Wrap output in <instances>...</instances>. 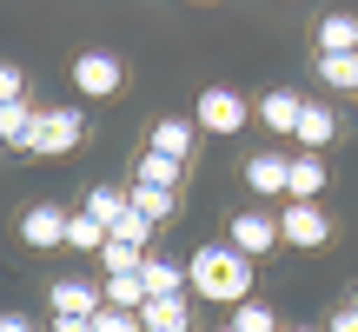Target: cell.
<instances>
[{
	"instance_id": "cell-10",
	"label": "cell",
	"mask_w": 358,
	"mask_h": 332,
	"mask_svg": "<svg viewBox=\"0 0 358 332\" xmlns=\"http://www.w3.org/2000/svg\"><path fill=\"white\" fill-rule=\"evenodd\" d=\"M299 113H306V100H299L292 87H272L266 100H259V120H266L272 133H299Z\"/></svg>"
},
{
	"instance_id": "cell-2",
	"label": "cell",
	"mask_w": 358,
	"mask_h": 332,
	"mask_svg": "<svg viewBox=\"0 0 358 332\" xmlns=\"http://www.w3.org/2000/svg\"><path fill=\"white\" fill-rule=\"evenodd\" d=\"M80 140H87V120H80L73 106H53V113L34 120V133H27V153H40V160H66Z\"/></svg>"
},
{
	"instance_id": "cell-27",
	"label": "cell",
	"mask_w": 358,
	"mask_h": 332,
	"mask_svg": "<svg viewBox=\"0 0 358 332\" xmlns=\"http://www.w3.org/2000/svg\"><path fill=\"white\" fill-rule=\"evenodd\" d=\"M93 332H146L140 312H120V306H100L93 312Z\"/></svg>"
},
{
	"instance_id": "cell-32",
	"label": "cell",
	"mask_w": 358,
	"mask_h": 332,
	"mask_svg": "<svg viewBox=\"0 0 358 332\" xmlns=\"http://www.w3.org/2000/svg\"><path fill=\"white\" fill-rule=\"evenodd\" d=\"M285 332H312V326H285Z\"/></svg>"
},
{
	"instance_id": "cell-7",
	"label": "cell",
	"mask_w": 358,
	"mask_h": 332,
	"mask_svg": "<svg viewBox=\"0 0 358 332\" xmlns=\"http://www.w3.org/2000/svg\"><path fill=\"white\" fill-rule=\"evenodd\" d=\"M226 246H239L245 259H259V253H272L279 246V213H232V226H226Z\"/></svg>"
},
{
	"instance_id": "cell-31",
	"label": "cell",
	"mask_w": 358,
	"mask_h": 332,
	"mask_svg": "<svg viewBox=\"0 0 358 332\" xmlns=\"http://www.w3.org/2000/svg\"><path fill=\"white\" fill-rule=\"evenodd\" d=\"M53 332H93V319H60Z\"/></svg>"
},
{
	"instance_id": "cell-26",
	"label": "cell",
	"mask_w": 358,
	"mask_h": 332,
	"mask_svg": "<svg viewBox=\"0 0 358 332\" xmlns=\"http://www.w3.org/2000/svg\"><path fill=\"white\" fill-rule=\"evenodd\" d=\"M113 240H127V246H153V219L127 206V213H120V226H113Z\"/></svg>"
},
{
	"instance_id": "cell-3",
	"label": "cell",
	"mask_w": 358,
	"mask_h": 332,
	"mask_svg": "<svg viewBox=\"0 0 358 332\" xmlns=\"http://www.w3.org/2000/svg\"><path fill=\"white\" fill-rule=\"evenodd\" d=\"M332 240V219H325L319 200H285L279 213V246H299V253H312V246Z\"/></svg>"
},
{
	"instance_id": "cell-20",
	"label": "cell",
	"mask_w": 358,
	"mask_h": 332,
	"mask_svg": "<svg viewBox=\"0 0 358 332\" xmlns=\"http://www.w3.org/2000/svg\"><path fill=\"white\" fill-rule=\"evenodd\" d=\"M133 186H166V193H179V160H166V153L146 146V153H140V179H133Z\"/></svg>"
},
{
	"instance_id": "cell-17",
	"label": "cell",
	"mask_w": 358,
	"mask_h": 332,
	"mask_svg": "<svg viewBox=\"0 0 358 332\" xmlns=\"http://www.w3.org/2000/svg\"><path fill=\"white\" fill-rule=\"evenodd\" d=\"M319 53H358V20L352 13H325L319 20Z\"/></svg>"
},
{
	"instance_id": "cell-9",
	"label": "cell",
	"mask_w": 358,
	"mask_h": 332,
	"mask_svg": "<svg viewBox=\"0 0 358 332\" xmlns=\"http://www.w3.org/2000/svg\"><path fill=\"white\" fill-rule=\"evenodd\" d=\"M186 319H192V299H186V293L146 299V306H140V326H146V332H186Z\"/></svg>"
},
{
	"instance_id": "cell-28",
	"label": "cell",
	"mask_w": 358,
	"mask_h": 332,
	"mask_svg": "<svg viewBox=\"0 0 358 332\" xmlns=\"http://www.w3.org/2000/svg\"><path fill=\"white\" fill-rule=\"evenodd\" d=\"M20 93H27V74H20L13 60H0V106H13Z\"/></svg>"
},
{
	"instance_id": "cell-21",
	"label": "cell",
	"mask_w": 358,
	"mask_h": 332,
	"mask_svg": "<svg viewBox=\"0 0 358 332\" xmlns=\"http://www.w3.org/2000/svg\"><path fill=\"white\" fill-rule=\"evenodd\" d=\"M232 332H279V312L266 299H239L232 306Z\"/></svg>"
},
{
	"instance_id": "cell-19",
	"label": "cell",
	"mask_w": 358,
	"mask_h": 332,
	"mask_svg": "<svg viewBox=\"0 0 358 332\" xmlns=\"http://www.w3.org/2000/svg\"><path fill=\"white\" fill-rule=\"evenodd\" d=\"M100 299H106V306H120V312H140L146 306V279H140V272H113Z\"/></svg>"
},
{
	"instance_id": "cell-13",
	"label": "cell",
	"mask_w": 358,
	"mask_h": 332,
	"mask_svg": "<svg viewBox=\"0 0 358 332\" xmlns=\"http://www.w3.org/2000/svg\"><path fill=\"white\" fill-rule=\"evenodd\" d=\"M285 193H292V200H319V193H325V160L319 153H299L292 173H285Z\"/></svg>"
},
{
	"instance_id": "cell-22",
	"label": "cell",
	"mask_w": 358,
	"mask_h": 332,
	"mask_svg": "<svg viewBox=\"0 0 358 332\" xmlns=\"http://www.w3.org/2000/svg\"><path fill=\"white\" fill-rule=\"evenodd\" d=\"M100 259H106V279H113V272H140V266H146V246H127V240H113V233H106Z\"/></svg>"
},
{
	"instance_id": "cell-11",
	"label": "cell",
	"mask_w": 358,
	"mask_h": 332,
	"mask_svg": "<svg viewBox=\"0 0 358 332\" xmlns=\"http://www.w3.org/2000/svg\"><path fill=\"white\" fill-rule=\"evenodd\" d=\"M140 279H146V299H173V293H186V266H179V259H159V253H146Z\"/></svg>"
},
{
	"instance_id": "cell-33",
	"label": "cell",
	"mask_w": 358,
	"mask_h": 332,
	"mask_svg": "<svg viewBox=\"0 0 358 332\" xmlns=\"http://www.w3.org/2000/svg\"><path fill=\"white\" fill-rule=\"evenodd\" d=\"M352 306H358V293H352Z\"/></svg>"
},
{
	"instance_id": "cell-30",
	"label": "cell",
	"mask_w": 358,
	"mask_h": 332,
	"mask_svg": "<svg viewBox=\"0 0 358 332\" xmlns=\"http://www.w3.org/2000/svg\"><path fill=\"white\" fill-rule=\"evenodd\" d=\"M0 332H34V326H27L20 312H0Z\"/></svg>"
},
{
	"instance_id": "cell-1",
	"label": "cell",
	"mask_w": 358,
	"mask_h": 332,
	"mask_svg": "<svg viewBox=\"0 0 358 332\" xmlns=\"http://www.w3.org/2000/svg\"><path fill=\"white\" fill-rule=\"evenodd\" d=\"M186 286L199 299H213V306H239V299H252V259L239 253V246H199L186 266Z\"/></svg>"
},
{
	"instance_id": "cell-4",
	"label": "cell",
	"mask_w": 358,
	"mask_h": 332,
	"mask_svg": "<svg viewBox=\"0 0 358 332\" xmlns=\"http://www.w3.org/2000/svg\"><path fill=\"white\" fill-rule=\"evenodd\" d=\"M252 106L239 100L232 87H199V106H192V127L199 133H239Z\"/></svg>"
},
{
	"instance_id": "cell-15",
	"label": "cell",
	"mask_w": 358,
	"mask_h": 332,
	"mask_svg": "<svg viewBox=\"0 0 358 332\" xmlns=\"http://www.w3.org/2000/svg\"><path fill=\"white\" fill-rule=\"evenodd\" d=\"M80 213H87L93 226L113 233V226H120V213H127V193H120V186H87V206H80Z\"/></svg>"
},
{
	"instance_id": "cell-8",
	"label": "cell",
	"mask_w": 358,
	"mask_h": 332,
	"mask_svg": "<svg viewBox=\"0 0 358 332\" xmlns=\"http://www.w3.org/2000/svg\"><path fill=\"white\" fill-rule=\"evenodd\" d=\"M47 306H53V319H93L106 299H100V286H87V279H53Z\"/></svg>"
},
{
	"instance_id": "cell-23",
	"label": "cell",
	"mask_w": 358,
	"mask_h": 332,
	"mask_svg": "<svg viewBox=\"0 0 358 332\" xmlns=\"http://www.w3.org/2000/svg\"><path fill=\"white\" fill-rule=\"evenodd\" d=\"M34 106H27V100H13V106H0V140H7V146H27V133H34Z\"/></svg>"
},
{
	"instance_id": "cell-24",
	"label": "cell",
	"mask_w": 358,
	"mask_h": 332,
	"mask_svg": "<svg viewBox=\"0 0 358 332\" xmlns=\"http://www.w3.org/2000/svg\"><path fill=\"white\" fill-rule=\"evenodd\" d=\"M100 246H106V226H93L87 213L66 219V253H100Z\"/></svg>"
},
{
	"instance_id": "cell-25",
	"label": "cell",
	"mask_w": 358,
	"mask_h": 332,
	"mask_svg": "<svg viewBox=\"0 0 358 332\" xmlns=\"http://www.w3.org/2000/svg\"><path fill=\"white\" fill-rule=\"evenodd\" d=\"M319 80L325 87H358V53H319Z\"/></svg>"
},
{
	"instance_id": "cell-34",
	"label": "cell",
	"mask_w": 358,
	"mask_h": 332,
	"mask_svg": "<svg viewBox=\"0 0 358 332\" xmlns=\"http://www.w3.org/2000/svg\"><path fill=\"white\" fill-rule=\"evenodd\" d=\"M219 332H232V326H219Z\"/></svg>"
},
{
	"instance_id": "cell-18",
	"label": "cell",
	"mask_w": 358,
	"mask_h": 332,
	"mask_svg": "<svg viewBox=\"0 0 358 332\" xmlns=\"http://www.w3.org/2000/svg\"><path fill=\"white\" fill-rule=\"evenodd\" d=\"M332 133H338L332 106H306V113H299V133H292V140H306V153H319V146L332 140Z\"/></svg>"
},
{
	"instance_id": "cell-16",
	"label": "cell",
	"mask_w": 358,
	"mask_h": 332,
	"mask_svg": "<svg viewBox=\"0 0 358 332\" xmlns=\"http://www.w3.org/2000/svg\"><path fill=\"white\" fill-rule=\"evenodd\" d=\"M192 133H199L192 120H159V127H153V153H166V160H179V166H186V153H192Z\"/></svg>"
},
{
	"instance_id": "cell-29",
	"label": "cell",
	"mask_w": 358,
	"mask_h": 332,
	"mask_svg": "<svg viewBox=\"0 0 358 332\" xmlns=\"http://www.w3.org/2000/svg\"><path fill=\"white\" fill-rule=\"evenodd\" d=\"M332 332H358V306H338L332 312Z\"/></svg>"
},
{
	"instance_id": "cell-14",
	"label": "cell",
	"mask_w": 358,
	"mask_h": 332,
	"mask_svg": "<svg viewBox=\"0 0 358 332\" xmlns=\"http://www.w3.org/2000/svg\"><path fill=\"white\" fill-rule=\"evenodd\" d=\"M127 206H133V213H146L153 226L179 219V193H166V186H133V193H127Z\"/></svg>"
},
{
	"instance_id": "cell-12",
	"label": "cell",
	"mask_w": 358,
	"mask_h": 332,
	"mask_svg": "<svg viewBox=\"0 0 358 332\" xmlns=\"http://www.w3.org/2000/svg\"><path fill=\"white\" fill-rule=\"evenodd\" d=\"M285 173H292L285 153H252V160H245V186H252V193H285Z\"/></svg>"
},
{
	"instance_id": "cell-6",
	"label": "cell",
	"mask_w": 358,
	"mask_h": 332,
	"mask_svg": "<svg viewBox=\"0 0 358 332\" xmlns=\"http://www.w3.org/2000/svg\"><path fill=\"white\" fill-rule=\"evenodd\" d=\"M73 87L87 93V100H113V93L127 87V67H120L113 53L93 47V53H80V60H73Z\"/></svg>"
},
{
	"instance_id": "cell-5",
	"label": "cell",
	"mask_w": 358,
	"mask_h": 332,
	"mask_svg": "<svg viewBox=\"0 0 358 332\" xmlns=\"http://www.w3.org/2000/svg\"><path fill=\"white\" fill-rule=\"evenodd\" d=\"M66 219H73V213H60L53 200L27 206V213H20V246H27V253H60V246H66Z\"/></svg>"
}]
</instances>
